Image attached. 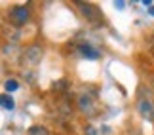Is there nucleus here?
Segmentation results:
<instances>
[{
	"label": "nucleus",
	"mask_w": 154,
	"mask_h": 135,
	"mask_svg": "<svg viewBox=\"0 0 154 135\" xmlns=\"http://www.w3.org/2000/svg\"><path fill=\"white\" fill-rule=\"evenodd\" d=\"M74 4H76V8L80 10V14L84 15L90 23H101L103 21V14L99 11L97 6L88 4V2H74Z\"/></svg>",
	"instance_id": "nucleus-1"
},
{
	"label": "nucleus",
	"mask_w": 154,
	"mask_h": 135,
	"mask_svg": "<svg viewBox=\"0 0 154 135\" xmlns=\"http://www.w3.org/2000/svg\"><path fill=\"white\" fill-rule=\"evenodd\" d=\"M29 17H31V11H29L27 6H14V8L8 11V19H10L11 25H15V27L25 25L29 21Z\"/></svg>",
	"instance_id": "nucleus-2"
},
{
	"label": "nucleus",
	"mask_w": 154,
	"mask_h": 135,
	"mask_svg": "<svg viewBox=\"0 0 154 135\" xmlns=\"http://www.w3.org/2000/svg\"><path fill=\"white\" fill-rule=\"evenodd\" d=\"M78 109L84 114H95L97 110V99L95 95H90V93H80L78 95Z\"/></svg>",
	"instance_id": "nucleus-3"
},
{
	"label": "nucleus",
	"mask_w": 154,
	"mask_h": 135,
	"mask_svg": "<svg viewBox=\"0 0 154 135\" xmlns=\"http://www.w3.org/2000/svg\"><path fill=\"white\" fill-rule=\"evenodd\" d=\"M137 110H139V114L143 116L145 120L154 122V103H152V99H150L149 95L139 97V101H137Z\"/></svg>",
	"instance_id": "nucleus-4"
},
{
	"label": "nucleus",
	"mask_w": 154,
	"mask_h": 135,
	"mask_svg": "<svg viewBox=\"0 0 154 135\" xmlns=\"http://www.w3.org/2000/svg\"><path fill=\"white\" fill-rule=\"evenodd\" d=\"M40 59H42V48H40V46H31V48L25 50V55H23V61L25 63L36 65Z\"/></svg>",
	"instance_id": "nucleus-5"
},
{
	"label": "nucleus",
	"mask_w": 154,
	"mask_h": 135,
	"mask_svg": "<svg viewBox=\"0 0 154 135\" xmlns=\"http://www.w3.org/2000/svg\"><path fill=\"white\" fill-rule=\"evenodd\" d=\"M78 51L84 57H88V59H97V57H99V51L93 48V46H90V44H80L78 46Z\"/></svg>",
	"instance_id": "nucleus-6"
},
{
	"label": "nucleus",
	"mask_w": 154,
	"mask_h": 135,
	"mask_svg": "<svg viewBox=\"0 0 154 135\" xmlns=\"http://www.w3.org/2000/svg\"><path fill=\"white\" fill-rule=\"evenodd\" d=\"M110 130L106 126H86L84 135H109Z\"/></svg>",
	"instance_id": "nucleus-7"
},
{
	"label": "nucleus",
	"mask_w": 154,
	"mask_h": 135,
	"mask_svg": "<svg viewBox=\"0 0 154 135\" xmlns=\"http://www.w3.org/2000/svg\"><path fill=\"white\" fill-rule=\"evenodd\" d=\"M0 103H2V109L4 110H14V107H15L14 99H11V95H8V93H4V95L0 97Z\"/></svg>",
	"instance_id": "nucleus-8"
},
{
	"label": "nucleus",
	"mask_w": 154,
	"mask_h": 135,
	"mask_svg": "<svg viewBox=\"0 0 154 135\" xmlns=\"http://www.w3.org/2000/svg\"><path fill=\"white\" fill-rule=\"evenodd\" d=\"M27 135H50V131L46 130L44 126H38V124H34V126H31V127H29Z\"/></svg>",
	"instance_id": "nucleus-9"
},
{
	"label": "nucleus",
	"mask_w": 154,
	"mask_h": 135,
	"mask_svg": "<svg viewBox=\"0 0 154 135\" xmlns=\"http://www.w3.org/2000/svg\"><path fill=\"white\" fill-rule=\"evenodd\" d=\"M17 87H19V86H17L15 80H8V82H6V91H15Z\"/></svg>",
	"instance_id": "nucleus-10"
},
{
	"label": "nucleus",
	"mask_w": 154,
	"mask_h": 135,
	"mask_svg": "<svg viewBox=\"0 0 154 135\" xmlns=\"http://www.w3.org/2000/svg\"><path fill=\"white\" fill-rule=\"evenodd\" d=\"M124 4H126V2H124V0H118V2H114V6H116L118 10H122V8H124Z\"/></svg>",
	"instance_id": "nucleus-11"
},
{
	"label": "nucleus",
	"mask_w": 154,
	"mask_h": 135,
	"mask_svg": "<svg viewBox=\"0 0 154 135\" xmlns=\"http://www.w3.org/2000/svg\"><path fill=\"white\" fill-rule=\"evenodd\" d=\"M149 14H150V15L154 17V6H150V8H149Z\"/></svg>",
	"instance_id": "nucleus-12"
}]
</instances>
